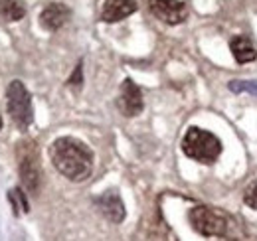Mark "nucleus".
Returning a JSON list of instances; mask_svg holds the SVG:
<instances>
[{"label":"nucleus","mask_w":257,"mask_h":241,"mask_svg":"<svg viewBox=\"0 0 257 241\" xmlns=\"http://www.w3.org/2000/svg\"><path fill=\"white\" fill-rule=\"evenodd\" d=\"M149 8L159 20L170 26L182 24L188 16V8L182 0H149Z\"/></svg>","instance_id":"nucleus-6"},{"label":"nucleus","mask_w":257,"mask_h":241,"mask_svg":"<svg viewBox=\"0 0 257 241\" xmlns=\"http://www.w3.org/2000/svg\"><path fill=\"white\" fill-rule=\"evenodd\" d=\"M243 204L251 210H257V180H253L243 192Z\"/></svg>","instance_id":"nucleus-15"},{"label":"nucleus","mask_w":257,"mask_h":241,"mask_svg":"<svg viewBox=\"0 0 257 241\" xmlns=\"http://www.w3.org/2000/svg\"><path fill=\"white\" fill-rule=\"evenodd\" d=\"M227 89L231 93H249L257 97V79H231L227 83Z\"/></svg>","instance_id":"nucleus-14"},{"label":"nucleus","mask_w":257,"mask_h":241,"mask_svg":"<svg viewBox=\"0 0 257 241\" xmlns=\"http://www.w3.org/2000/svg\"><path fill=\"white\" fill-rule=\"evenodd\" d=\"M8 200H10V206H12V210H14L16 215L30 211V204H28V200H26L22 188H12V190L8 192Z\"/></svg>","instance_id":"nucleus-13"},{"label":"nucleus","mask_w":257,"mask_h":241,"mask_svg":"<svg viewBox=\"0 0 257 241\" xmlns=\"http://www.w3.org/2000/svg\"><path fill=\"white\" fill-rule=\"evenodd\" d=\"M0 16L6 22H18L26 16V8L22 0H0Z\"/></svg>","instance_id":"nucleus-12"},{"label":"nucleus","mask_w":257,"mask_h":241,"mask_svg":"<svg viewBox=\"0 0 257 241\" xmlns=\"http://www.w3.org/2000/svg\"><path fill=\"white\" fill-rule=\"evenodd\" d=\"M229 50L237 63H249L257 60V50L247 36H233L229 42Z\"/></svg>","instance_id":"nucleus-11"},{"label":"nucleus","mask_w":257,"mask_h":241,"mask_svg":"<svg viewBox=\"0 0 257 241\" xmlns=\"http://www.w3.org/2000/svg\"><path fill=\"white\" fill-rule=\"evenodd\" d=\"M222 151V141L214 133L204 131L200 127H190L182 139V152L202 164H214L220 158Z\"/></svg>","instance_id":"nucleus-2"},{"label":"nucleus","mask_w":257,"mask_h":241,"mask_svg":"<svg viewBox=\"0 0 257 241\" xmlns=\"http://www.w3.org/2000/svg\"><path fill=\"white\" fill-rule=\"evenodd\" d=\"M95 206L97 210L103 213V217H107L111 223H121L127 217L125 204H123L119 192H115V190L103 192L99 198H95Z\"/></svg>","instance_id":"nucleus-8"},{"label":"nucleus","mask_w":257,"mask_h":241,"mask_svg":"<svg viewBox=\"0 0 257 241\" xmlns=\"http://www.w3.org/2000/svg\"><path fill=\"white\" fill-rule=\"evenodd\" d=\"M69 16H71V10L64 2H50L40 12V26L48 32H58L67 24Z\"/></svg>","instance_id":"nucleus-9"},{"label":"nucleus","mask_w":257,"mask_h":241,"mask_svg":"<svg viewBox=\"0 0 257 241\" xmlns=\"http://www.w3.org/2000/svg\"><path fill=\"white\" fill-rule=\"evenodd\" d=\"M6 105H8V115L14 120V125L20 131H26L34 120L32 97L26 89V85L20 79H14L6 87Z\"/></svg>","instance_id":"nucleus-3"},{"label":"nucleus","mask_w":257,"mask_h":241,"mask_svg":"<svg viewBox=\"0 0 257 241\" xmlns=\"http://www.w3.org/2000/svg\"><path fill=\"white\" fill-rule=\"evenodd\" d=\"M50 158L56 170L69 182L87 180L93 172V152L75 137L56 139L50 145Z\"/></svg>","instance_id":"nucleus-1"},{"label":"nucleus","mask_w":257,"mask_h":241,"mask_svg":"<svg viewBox=\"0 0 257 241\" xmlns=\"http://www.w3.org/2000/svg\"><path fill=\"white\" fill-rule=\"evenodd\" d=\"M67 85H69V87H75V89H79V87L83 85V63H81V61L75 65L73 73L69 75V79H67Z\"/></svg>","instance_id":"nucleus-16"},{"label":"nucleus","mask_w":257,"mask_h":241,"mask_svg":"<svg viewBox=\"0 0 257 241\" xmlns=\"http://www.w3.org/2000/svg\"><path fill=\"white\" fill-rule=\"evenodd\" d=\"M18 152H22L20 154V160H18V174H20L22 186L30 194L36 196L40 192V184H42V168H40L38 152H36L32 143L20 145Z\"/></svg>","instance_id":"nucleus-5"},{"label":"nucleus","mask_w":257,"mask_h":241,"mask_svg":"<svg viewBox=\"0 0 257 241\" xmlns=\"http://www.w3.org/2000/svg\"><path fill=\"white\" fill-rule=\"evenodd\" d=\"M117 105L121 109V113L125 117H137L143 113L145 109V101H143V91L139 89V85L133 79H125L121 85V93L117 99Z\"/></svg>","instance_id":"nucleus-7"},{"label":"nucleus","mask_w":257,"mask_h":241,"mask_svg":"<svg viewBox=\"0 0 257 241\" xmlns=\"http://www.w3.org/2000/svg\"><path fill=\"white\" fill-rule=\"evenodd\" d=\"M0 131H2V115H0Z\"/></svg>","instance_id":"nucleus-17"},{"label":"nucleus","mask_w":257,"mask_h":241,"mask_svg":"<svg viewBox=\"0 0 257 241\" xmlns=\"http://www.w3.org/2000/svg\"><path fill=\"white\" fill-rule=\"evenodd\" d=\"M190 225L204 237H224L229 229V217L222 210L210 206H196L188 213Z\"/></svg>","instance_id":"nucleus-4"},{"label":"nucleus","mask_w":257,"mask_h":241,"mask_svg":"<svg viewBox=\"0 0 257 241\" xmlns=\"http://www.w3.org/2000/svg\"><path fill=\"white\" fill-rule=\"evenodd\" d=\"M137 12V2L135 0H105L103 10H101V20L107 24H115L123 18Z\"/></svg>","instance_id":"nucleus-10"}]
</instances>
